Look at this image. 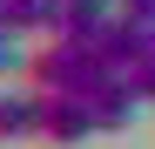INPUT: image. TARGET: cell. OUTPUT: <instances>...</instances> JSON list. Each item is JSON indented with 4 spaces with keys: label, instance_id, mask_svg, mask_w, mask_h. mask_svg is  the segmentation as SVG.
Masks as SVG:
<instances>
[{
    "label": "cell",
    "instance_id": "6da1fadb",
    "mask_svg": "<svg viewBox=\"0 0 155 149\" xmlns=\"http://www.w3.org/2000/svg\"><path fill=\"white\" fill-rule=\"evenodd\" d=\"M108 61H101V47L94 41H68V34H47L34 54H27V68H20V81H34L41 95H94L101 81H108Z\"/></svg>",
    "mask_w": 155,
    "mask_h": 149
},
{
    "label": "cell",
    "instance_id": "7a4b0ae2",
    "mask_svg": "<svg viewBox=\"0 0 155 149\" xmlns=\"http://www.w3.org/2000/svg\"><path fill=\"white\" fill-rule=\"evenodd\" d=\"M101 136L94 95H41V142H81Z\"/></svg>",
    "mask_w": 155,
    "mask_h": 149
},
{
    "label": "cell",
    "instance_id": "3957f363",
    "mask_svg": "<svg viewBox=\"0 0 155 149\" xmlns=\"http://www.w3.org/2000/svg\"><path fill=\"white\" fill-rule=\"evenodd\" d=\"M101 61H108L115 74H128V68H142L148 61V20H135V14H115L108 27H101Z\"/></svg>",
    "mask_w": 155,
    "mask_h": 149
},
{
    "label": "cell",
    "instance_id": "277c9868",
    "mask_svg": "<svg viewBox=\"0 0 155 149\" xmlns=\"http://www.w3.org/2000/svg\"><path fill=\"white\" fill-rule=\"evenodd\" d=\"M142 102H148V95H142V74H135V68H128V74H108V81L94 88V115H101V136L128 129Z\"/></svg>",
    "mask_w": 155,
    "mask_h": 149
},
{
    "label": "cell",
    "instance_id": "5b68a950",
    "mask_svg": "<svg viewBox=\"0 0 155 149\" xmlns=\"http://www.w3.org/2000/svg\"><path fill=\"white\" fill-rule=\"evenodd\" d=\"M115 14H121V0H61L47 34H68V41H101V27H108Z\"/></svg>",
    "mask_w": 155,
    "mask_h": 149
},
{
    "label": "cell",
    "instance_id": "8992f818",
    "mask_svg": "<svg viewBox=\"0 0 155 149\" xmlns=\"http://www.w3.org/2000/svg\"><path fill=\"white\" fill-rule=\"evenodd\" d=\"M41 136V88L20 81V88H0V142H27Z\"/></svg>",
    "mask_w": 155,
    "mask_h": 149
},
{
    "label": "cell",
    "instance_id": "52a82bcc",
    "mask_svg": "<svg viewBox=\"0 0 155 149\" xmlns=\"http://www.w3.org/2000/svg\"><path fill=\"white\" fill-rule=\"evenodd\" d=\"M54 7L61 0H0V20H14L20 34H47L54 27Z\"/></svg>",
    "mask_w": 155,
    "mask_h": 149
},
{
    "label": "cell",
    "instance_id": "ba28073f",
    "mask_svg": "<svg viewBox=\"0 0 155 149\" xmlns=\"http://www.w3.org/2000/svg\"><path fill=\"white\" fill-rule=\"evenodd\" d=\"M20 68H27V54H20V27H14V20H0V81L20 74Z\"/></svg>",
    "mask_w": 155,
    "mask_h": 149
},
{
    "label": "cell",
    "instance_id": "9c48e42d",
    "mask_svg": "<svg viewBox=\"0 0 155 149\" xmlns=\"http://www.w3.org/2000/svg\"><path fill=\"white\" fill-rule=\"evenodd\" d=\"M121 14H135V20H155V0H121Z\"/></svg>",
    "mask_w": 155,
    "mask_h": 149
}]
</instances>
